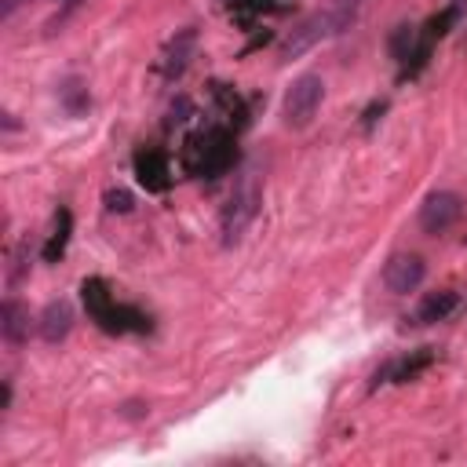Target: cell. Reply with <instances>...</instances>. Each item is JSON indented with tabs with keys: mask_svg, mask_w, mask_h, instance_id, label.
<instances>
[{
	"mask_svg": "<svg viewBox=\"0 0 467 467\" xmlns=\"http://www.w3.org/2000/svg\"><path fill=\"white\" fill-rule=\"evenodd\" d=\"M259 201H263L259 179H255V171H244V175L237 179V186L230 190V197H226V204H223V215H219V234H223V244H226V248H234V244L244 237V230L255 223Z\"/></svg>",
	"mask_w": 467,
	"mask_h": 467,
	"instance_id": "1",
	"label": "cell"
},
{
	"mask_svg": "<svg viewBox=\"0 0 467 467\" xmlns=\"http://www.w3.org/2000/svg\"><path fill=\"white\" fill-rule=\"evenodd\" d=\"M80 296H84V306H88V314L99 321V328H106V332L146 328V317H142L139 310H131V306H117V299L109 296L106 281H99V277H88V281L80 285Z\"/></svg>",
	"mask_w": 467,
	"mask_h": 467,
	"instance_id": "2",
	"label": "cell"
},
{
	"mask_svg": "<svg viewBox=\"0 0 467 467\" xmlns=\"http://www.w3.org/2000/svg\"><path fill=\"white\" fill-rule=\"evenodd\" d=\"M339 29H347V22L339 18V11L336 7H328V11H317V15H310V18H303L285 40H281V47H277V58L281 62H288V58H299L303 51H310L317 40H325V36H336Z\"/></svg>",
	"mask_w": 467,
	"mask_h": 467,
	"instance_id": "3",
	"label": "cell"
},
{
	"mask_svg": "<svg viewBox=\"0 0 467 467\" xmlns=\"http://www.w3.org/2000/svg\"><path fill=\"white\" fill-rule=\"evenodd\" d=\"M321 99H325V80H321L317 73L296 77L292 88L285 91V102H281V120H285V128H296V131L306 128V124L314 120Z\"/></svg>",
	"mask_w": 467,
	"mask_h": 467,
	"instance_id": "4",
	"label": "cell"
},
{
	"mask_svg": "<svg viewBox=\"0 0 467 467\" xmlns=\"http://www.w3.org/2000/svg\"><path fill=\"white\" fill-rule=\"evenodd\" d=\"M230 164H234V139H230L226 131L212 128V131H201V135L190 139V168H193L197 175L215 179V175H223Z\"/></svg>",
	"mask_w": 467,
	"mask_h": 467,
	"instance_id": "5",
	"label": "cell"
},
{
	"mask_svg": "<svg viewBox=\"0 0 467 467\" xmlns=\"http://www.w3.org/2000/svg\"><path fill=\"white\" fill-rule=\"evenodd\" d=\"M460 215H463V201H460V193H452V190H434V193H427V201L420 204V226H423L427 234H445Z\"/></svg>",
	"mask_w": 467,
	"mask_h": 467,
	"instance_id": "6",
	"label": "cell"
},
{
	"mask_svg": "<svg viewBox=\"0 0 467 467\" xmlns=\"http://www.w3.org/2000/svg\"><path fill=\"white\" fill-rule=\"evenodd\" d=\"M423 277H427V266H423V259L412 255V252L390 255V263L383 266V285H387L394 296H409V292H416V288L423 285Z\"/></svg>",
	"mask_w": 467,
	"mask_h": 467,
	"instance_id": "7",
	"label": "cell"
},
{
	"mask_svg": "<svg viewBox=\"0 0 467 467\" xmlns=\"http://www.w3.org/2000/svg\"><path fill=\"white\" fill-rule=\"evenodd\" d=\"M193 51H197V33H193V29H179V33L171 36V44L164 47L161 73H164L168 80L182 77V73H186V66H190V58H193Z\"/></svg>",
	"mask_w": 467,
	"mask_h": 467,
	"instance_id": "8",
	"label": "cell"
},
{
	"mask_svg": "<svg viewBox=\"0 0 467 467\" xmlns=\"http://www.w3.org/2000/svg\"><path fill=\"white\" fill-rule=\"evenodd\" d=\"M36 328H40V339H44V343L66 339L69 328H73V306H69V299H51V303L40 310Z\"/></svg>",
	"mask_w": 467,
	"mask_h": 467,
	"instance_id": "9",
	"label": "cell"
},
{
	"mask_svg": "<svg viewBox=\"0 0 467 467\" xmlns=\"http://www.w3.org/2000/svg\"><path fill=\"white\" fill-rule=\"evenodd\" d=\"M456 306H460V296H456V292H449V288L431 292V296L420 299V306H416V314H412V325H434V321H445Z\"/></svg>",
	"mask_w": 467,
	"mask_h": 467,
	"instance_id": "10",
	"label": "cell"
},
{
	"mask_svg": "<svg viewBox=\"0 0 467 467\" xmlns=\"http://www.w3.org/2000/svg\"><path fill=\"white\" fill-rule=\"evenodd\" d=\"M135 175H139V182L146 190H168V161H164V153H157V150L135 153Z\"/></svg>",
	"mask_w": 467,
	"mask_h": 467,
	"instance_id": "11",
	"label": "cell"
},
{
	"mask_svg": "<svg viewBox=\"0 0 467 467\" xmlns=\"http://www.w3.org/2000/svg\"><path fill=\"white\" fill-rule=\"evenodd\" d=\"M0 332L11 347H22L26 336H29V310L18 303V299H4L0 306Z\"/></svg>",
	"mask_w": 467,
	"mask_h": 467,
	"instance_id": "12",
	"label": "cell"
},
{
	"mask_svg": "<svg viewBox=\"0 0 467 467\" xmlns=\"http://www.w3.org/2000/svg\"><path fill=\"white\" fill-rule=\"evenodd\" d=\"M58 102H62V109L69 117H84L91 109V91H88V84L80 77H69V80L58 84Z\"/></svg>",
	"mask_w": 467,
	"mask_h": 467,
	"instance_id": "13",
	"label": "cell"
},
{
	"mask_svg": "<svg viewBox=\"0 0 467 467\" xmlns=\"http://www.w3.org/2000/svg\"><path fill=\"white\" fill-rule=\"evenodd\" d=\"M431 361H434V354H431V350H420V354H412V358H405V361H394V365H387L383 372H376V383H383V379H394V383L416 379Z\"/></svg>",
	"mask_w": 467,
	"mask_h": 467,
	"instance_id": "14",
	"label": "cell"
},
{
	"mask_svg": "<svg viewBox=\"0 0 467 467\" xmlns=\"http://www.w3.org/2000/svg\"><path fill=\"white\" fill-rule=\"evenodd\" d=\"M69 226H73V215H69V208H58V212H55V230H51V237H47V244H44V259H47V263H55V259L66 252V241H69Z\"/></svg>",
	"mask_w": 467,
	"mask_h": 467,
	"instance_id": "15",
	"label": "cell"
},
{
	"mask_svg": "<svg viewBox=\"0 0 467 467\" xmlns=\"http://www.w3.org/2000/svg\"><path fill=\"white\" fill-rule=\"evenodd\" d=\"M26 270H29V241H22L15 252H11V266H7V281L11 285H18L22 277H26Z\"/></svg>",
	"mask_w": 467,
	"mask_h": 467,
	"instance_id": "16",
	"label": "cell"
},
{
	"mask_svg": "<svg viewBox=\"0 0 467 467\" xmlns=\"http://www.w3.org/2000/svg\"><path fill=\"white\" fill-rule=\"evenodd\" d=\"M409 47H412V26H398L394 36H390V55L394 58H409Z\"/></svg>",
	"mask_w": 467,
	"mask_h": 467,
	"instance_id": "17",
	"label": "cell"
},
{
	"mask_svg": "<svg viewBox=\"0 0 467 467\" xmlns=\"http://www.w3.org/2000/svg\"><path fill=\"white\" fill-rule=\"evenodd\" d=\"M131 193L128 190H106V208L109 212H131Z\"/></svg>",
	"mask_w": 467,
	"mask_h": 467,
	"instance_id": "18",
	"label": "cell"
},
{
	"mask_svg": "<svg viewBox=\"0 0 467 467\" xmlns=\"http://www.w3.org/2000/svg\"><path fill=\"white\" fill-rule=\"evenodd\" d=\"M22 4H26V0H0V15L7 18V15H15V11L22 7Z\"/></svg>",
	"mask_w": 467,
	"mask_h": 467,
	"instance_id": "19",
	"label": "cell"
},
{
	"mask_svg": "<svg viewBox=\"0 0 467 467\" xmlns=\"http://www.w3.org/2000/svg\"><path fill=\"white\" fill-rule=\"evenodd\" d=\"M58 4H62V7H73V4H80V0H58Z\"/></svg>",
	"mask_w": 467,
	"mask_h": 467,
	"instance_id": "20",
	"label": "cell"
},
{
	"mask_svg": "<svg viewBox=\"0 0 467 467\" xmlns=\"http://www.w3.org/2000/svg\"><path fill=\"white\" fill-rule=\"evenodd\" d=\"M248 4H266V0H248Z\"/></svg>",
	"mask_w": 467,
	"mask_h": 467,
	"instance_id": "21",
	"label": "cell"
}]
</instances>
